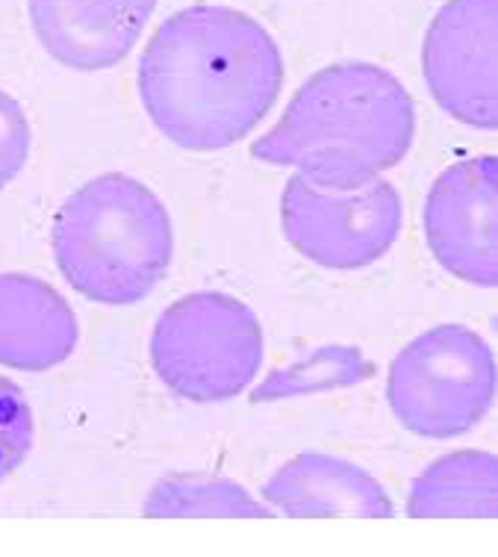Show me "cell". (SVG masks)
<instances>
[{"instance_id":"cell-2","label":"cell","mask_w":498,"mask_h":557,"mask_svg":"<svg viewBox=\"0 0 498 557\" xmlns=\"http://www.w3.org/2000/svg\"><path fill=\"white\" fill-rule=\"evenodd\" d=\"M416 136V103L396 74L346 60L310 74L251 157L296 169L325 189H354L404 160Z\"/></svg>"},{"instance_id":"cell-3","label":"cell","mask_w":498,"mask_h":557,"mask_svg":"<svg viewBox=\"0 0 498 557\" xmlns=\"http://www.w3.org/2000/svg\"><path fill=\"white\" fill-rule=\"evenodd\" d=\"M51 251L74 293L98 305H136L172 265V215L142 181L101 174L60 203Z\"/></svg>"},{"instance_id":"cell-10","label":"cell","mask_w":498,"mask_h":557,"mask_svg":"<svg viewBox=\"0 0 498 557\" xmlns=\"http://www.w3.org/2000/svg\"><path fill=\"white\" fill-rule=\"evenodd\" d=\"M80 324L65 295L27 272H0V366L51 372L74 355Z\"/></svg>"},{"instance_id":"cell-7","label":"cell","mask_w":498,"mask_h":557,"mask_svg":"<svg viewBox=\"0 0 498 557\" xmlns=\"http://www.w3.org/2000/svg\"><path fill=\"white\" fill-rule=\"evenodd\" d=\"M498 0H446L422 41V77L455 122L498 127Z\"/></svg>"},{"instance_id":"cell-15","label":"cell","mask_w":498,"mask_h":557,"mask_svg":"<svg viewBox=\"0 0 498 557\" xmlns=\"http://www.w3.org/2000/svg\"><path fill=\"white\" fill-rule=\"evenodd\" d=\"M30 119L18 98L0 89V193L10 186L30 160Z\"/></svg>"},{"instance_id":"cell-9","label":"cell","mask_w":498,"mask_h":557,"mask_svg":"<svg viewBox=\"0 0 498 557\" xmlns=\"http://www.w3.org/2000/svg\"><path fill=\"white\" fill-rule=\"evenodd\" d=\"M157 0H27L41 51L72 72H107L133 53Z\"/></svg>"},{"instance_id":"cell-5","label":"cell","mask_w":498,"mask_h":557,"mask_svg":"<svg viewBox=\"0 0 498 557\" xmlns=\"http://www.w3.org/2000/svg\"><path fill=\"white\" fill-rule=\"evenodd\" d=\"M387 401L410 434L455 440L484 422L496 401V357L478 331L437 324L393 357Z\"/></svg>"},{"instance_id":"cell-11","label":"cell","mask_w":498,"mask_h":557,"mask_svg":"<svg viewBox=\"0 0 498 557\" xmlns=\"http://www.w3.org/2000/svg\"><path fill=\"white\" fill-rule=\"evenodd\" d=\"M263 498L286 517H393V502L377 478L322 451L286 460L265 481Z\"/></svg>"},{"instance_id":"cell-8","label":"cell","mask_w":498,"mask_h":557,"mask_svg":"<svg viewBox=\"0 0 498 557\" xmlns=\"http://www.w3.org/2000/svg\"><path fill=\"white\" fill-rule=\"evenodd\" d=\"M422 231L448 274L481 289L498 284V160L493 153L439 172L425 198Z\"/></svg>"},{"instance_id":"cell-6","label":"cell","mask_w":498,"mask_h":557,"mask_svg":"<svg viewBox=\"0 0 498 557\" xmlns=\"http://www.w3.org/2000/svg\"><path fill=\"white\" fill-rule=\"evenodd\" d=\"M404 201L389 181L354 189H325L292 174L281 195V231L310 263L327 272H357L398 243Z\"/></svg>"},{"instance_id":"cell-1","label":"cell","mask_w":498,"mask_h":557,"mask_svg":"<svg viewBox=\"0 0 498 557\" xmlns=\"http://www.w3.org/2000/svg\"><path fill=\"white\" fill-rule=\"evenodd\" d=\"M284 53L248 12L184 7L153 30L136 89L153 127L195 153L224 151L260 127L281 98Z\"/></svg>"},{"instance_id":"cell-12","label":"cell","mask_w":498,"mask_h":557,"mask_svg":"<svg viewBox=\"0 0 498 557\" xmlns=\"http://www.w3.org/2000/svg\"><path fill=\"white\" fill-rule=\"evenodd\" d=\"M407 510L410 517H496V455L481 448L443 455L413 481Z\"/></svg>"},{"instance_id":"cell-14","label":"cell","mask_w":498,"mask_h":557,"mask_svg":"<svg viewBox=\"0 0 498 557\" xmlns=\"http://www.w3.org/2000/svg\"><path fill=\"white\" fill-rule=\"evenodd\" d=\"M36 440L33 407L15 381L0 375V484L30 457Z\"/></svg>"},{"instance_id":"cell-13","label":"cell","mask_w":498,"mask_h":557,"mask_svg":"<svg viewBox=\"0 0 498 557\" xmlns=\"http://www.w3.org/2000/svg\"><path fill=\"white\" fill-rule=\"evenodd\" d=\"M145 517H272L242 484L219 475H165L148 493Z\"/></svg>"},{"instance_id":"cell-4","label":"cell","mask_w":498,"mask_h":557,"mask_svg":"<svg viewBox=\"0 0 498 557\" xmlns=\"http://www.w3.org/2000/svg\"><path fill=\"white\" fill-rule=\"evenodd\" d=\"M265 357L263 324L227 293H189L160 313L151 334V366L174 396L215 405L245 393Z\"/></svg>"}]
</instances>
